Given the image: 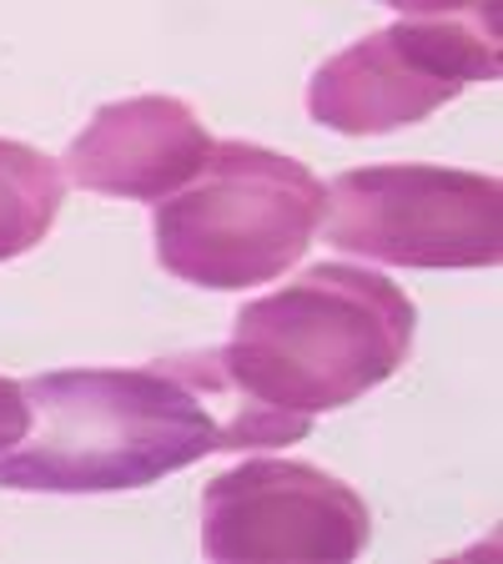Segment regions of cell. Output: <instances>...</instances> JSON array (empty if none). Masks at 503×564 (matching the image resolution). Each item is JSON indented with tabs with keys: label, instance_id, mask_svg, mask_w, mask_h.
<instances>
[{
	"label": "cell",
	"instance_id": "obj_8",
	"mask_svg": "<svg viewBox=\"0 0 503 564\" xmlns=\"http://www.w3.org/2000/svg\"><path fill=\"white\" fill-rule=\"evenodd\" d=\"M66 202V172L46 152L0 137V262L31 252L56 227Z\"/></svg>",
	"mask_w": 503,
	"mask_h": 564
},
{
	"label": "cell",
	"instance_id": "obj_9",
	"mask_svg": "<svg viewBox=\"0 0 503 564\" xmlns=\"http://www.w3.org/2000/svg\"><path fill=\"white\" fill-rule=\"evenodd\" d=\"M398 15H489L499 21V0H378Z\"/></svg>",
	"mask_w": 503,
	"mask_h": 564
},
{
	"label": "cell",
	"instance_id": "obj_10",
	"mask_svg": "<svg viewBox=\"0 0 503 564\" xmlns=\"http://www.w3.org/2000/svg\"><path fill=\"white\" fill-rule=\"evenodd\" d=\"M25 423H31V409L21 399V383L0 378V448H11L25 434Z\"/></svg>",
	"mask_w": 503,
	"mask_h": 564
},
{
	"label": "cell",
	"instance_id": "obj_5",
	"mask_svg": "<svg viewBox=\"0 0 503 564\" xmlns=\"http://www.w3.org/2000/svg\"><path fill=\"white\" fill-rule=\"evenodd\" d=\"M328 242L387 268H493L503 258V192L458 166H363L328 187Z\"/></svg>",
	"mask_w": 503,
	"mask_h": 564
},
{
	"label": "cell",
	"instance_id": "obj_6",
	"mask_svg": "<svg viewBox=\"0 0 503 564\" xmlns=\"http://www.w3.org/2000/svg\"><path fill=\"white\" fill-rule=\"evenodd\" d=\"M373 540V514L342 479L303 458H252L201 489V550L217 564H348Z\"/></svg>",
	"mask_w": 503,
	"mask_h": 564
},
{
	"label": "cell",
	"instance_id": "obj_2",
	"mask_svg": "<svg viewBox=\"0 0 503 564\" xmlns=\"http://www.w3.org/2000/svg\"><path fill=\"white\" fill-rule=\"evenodd\" d=\"M418 307L383 272L317 262L297 282L247 303L217 348L247 399L293 419L348 409L408 364Z\"/></svg>",
	"mask_w": 503,
	"mask_h": 564
},
{
	"label": "cell",
	"instance_id": "obj_3",
	"mask_svg": "<svg viewBox=\"0 0 503 564\" xmlns=\"http://www.w3.org/2000/svg\"><path fill=\"white\" fill-rule=\"evenodd\" d=\"M322 207L328 187L303 162L252 141H211L207 166L156 202V262L211 293H242L303 258Z\"/></svg>",
	"mask_w": 503,
	"mask_h": 564
},
{
	"label": "cell",
	"instance_id": "obj_4",
	"mask_svg": "<svg viewBox=\"0 0 503 564\" xmlns=\"http://www.w3.org/2000/svg\"><path fill=\"white\" fill-rule=\"evenodd\" d=\"M499 21L489 15H403L322 61L307 111L342 137H383L434 117L473 82H499Z\"/></svg>",
	"mask_w": 503,
	"mask_h": 564
},
{
	"label": "cell",
	"instance_id": "obj_1",
	"mask_svg": "<svg viewBox=\"0 0 503 564\" xmlns=\"http://www.w3.org/2000/svg\"><path fill=\"white\" fill-rule=\"evenodd\" d=\"M25 434L0 448V489L117 494L146 489L207 454L222 429L182 378L162 368H61L21 383Z\"/></svg>",
	"mask_w": 503,
	"mask_h": 564
},
{
	"label": "cell",
	"instance_id": "obj_7",
	"mask_svg": "<svg viewBox=\"0 0 503 564\" xmlns=\"http://www.w3.org/2000/svg\"><path fill=\"white\" fill-rule=\"evenodd\" d=\"M211 137L187 101L131 96L101 106L66 147V176L86 192L127 202H162L207 166Z\"/></svg>",
	"mask_w": 503,
	"mask_h": 564
}]
</instances>
